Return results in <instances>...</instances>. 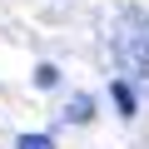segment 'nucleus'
<instances>
[{"label": "nucleus", "instance_id": "2", "mask_svg": "<svg viewBox=\"0 0 149 149\" xmlns=\"http://www.w3.org/2000/svg\"><path fill=\"white\" fill-rule=\"evenodd\" d=\"M114 104H119V114H124V119H134V114H139V104H134V90H129L124 80H114Z\"/></svg>", "mask_w": 149, "mask_h": 149}, {"label": "nucleus", "instance_id": "1", "mask_svg": "<svg viewBox=\"0 0 149 149\" xmlns=\"http://www.w3.org/2000/svg\"><path fill=\"white\" fill-rule=\"evenodd\" d=\"M65 119H70V124H90V119H95V100H90V95H70Z\"/></svg>", "mask_w": 149, "mask_h": 149}, {"label": "nucleus", "instance_id": "4", "mask_svg": "<svg viewBox=\"0 0 149 149\" xmlns=\"http://www.w3.org/2000/svg\"><path fill=\"white\" fill-rule=\"evenodd\" d=\"M55 80H60V70H55V65H40V70H35V85H40V90H50Z\"/></svg>", "mask_w": 149, "mask_h": 149}, {"label": "nucleus", "instance_id": "3", "mask_svg": "<svg viewBox=\"0 0 149 149\" xmlns=\"http://www.w3.org/2000/svg\"><path fill=\"white\" fill-rule=\"evenodd\" d=\"M15 149H55V139H50V134H20Z\"/></svg>", "mask_w": 149, "mask_h": 149}]
</instances>
